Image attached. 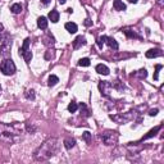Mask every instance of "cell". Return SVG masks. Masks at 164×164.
I'll return each mask as SVG.
<instances>
[{
  "label": "cell",
  "mask_w": 164,
  "mask_h": 164,
  "mask_svg": "<svg viewBox=\"0 0 164 164\" xmlns=\"http://www.w3.org/2000/svg\"><path fill=\"white\" fill-rule=\"evenodd\" d=\"M82 139L85 140V141H87V142H90V140H91V133H90L89 131L83 132V135H82Z\"/></svg>",
  "instance_id": "26"
},
{
  "label": "cell",
  "mask_w": 164,
  "mask_h": 164,
  "mask_svg": "<svg viewBox=\"0 0 164 164\" xmlns=\"http://www.w3.org/2000/svg\"><path fill=\"white\" fill-rule=\"evenodd\" d=\"M49 19L53 23H57L58 21H59V13H58L57 10H51L49 13Z\"/></svg>",
  "instance_id": "17"
},
{
  "label": "cell",
  "mask_w": 164,
  "mask_h": 164,
  "mask_svg": "<svg viewBox=\"0 0 164 164\" xmlns=\"http://www.w3.org/2000/svg\"><path fill=\"white\" fill-rule=\"evenodd\" d=\"M37 26L38 28H41V30H46L47 27V19L45 17H40L37 19Z\"/></svg>",
  "instance_id": "15"
},
{
  "label": "cell",
  "mask_w": 164,
  "mask_h": 164,
  "mask_svg": "<svg viewBox=\"0 0 164 164\" xmlns=\"http://www.w3.org/2000/svg\"><path fill=\"white\" fill-rule=\"evenodd\" d=\"M22 131L18 130L17 126L13 124H4L0 123V140L6 144H14L17 142L21 137Z\"/></svg>",
  "instance_id": "2"
},
{
  "label": "cell",
  "mask_w": 164,
  "mask_h": 164,
  "mask_svg": "<svg viewBox=\"0 0 164 164\" xmlns=\"http://www.w3.org/2000/svg\"><path fill=\"white\" fill-rule=\"evenodd\" d=\"M75 145H76L75 139H66V140H64V146H66V149H67V150L72 149V147L75 146Z\"/></svg>",
  "instance_id": "18"
},
{
  "label": "cell",
  "mask_w": 164,
  "mask_h": 164,
  "mask_svg": "<svg viewBox=\"0 0 164 164\" xmlns=\"http://www.w3.org/2000/svg\"><path fill=\"white\" fill-rule=\"evenodd\" d=\"M137 76L140 77V78H145V77L147 76V72H146V69L144 68V69H140L139 72H137Z\"/></svg>",
  "instance_id": "27"
},
{
  "label": "cell",
  "mask_w": 164,
  "mask_h": 164,
  "mask_svg": "<svg viewBox=\"0 0 164 164\" xmlns=\"http://www.w3.org/2000/svg\"><path fill=\"white\" fill-rule=\"evenodd\" d=\"M58 82H59V78H58V77H57L55 75H51V76L49 77V81H47V85H49L50 87H51V86H55Z\"/></svg>",
  "instance_id": "20"
},
{
  "label": "cell",
  "mask_w": 164,
  "mask_h": 164,
  "mask_svg": "<svg viewBox=\"0 0 164 164\" xmlns=\"http://www.w3.org/2000/svg\"><path fill=\"white\" fill-rule=\"evenodd\" d=\"M83 45H86V38L83 36L76 37V40L73 41V47H75V49H78V47L83 46Z\"/></svg>",
  "instance_id": "11"
},
{
  "label": "cell",
  "mask_w": 164,
  "mask_h": 164,
  "mask_svg": "<svg viewBox=\"0 0 164 164\" xmlns=\"http://www.w3.org/2000/svg\"><path fill=\"white\" fill-rule=\"evenodd\" d=\"M58 1H59L60 4H66V1H67V0H58Z\"/></svg>",
  "instance_id": "34"
},
{
  "label": "cell",
  "mask_w": 164,
  "mask_h": 164,
  "mask_svg": "<svg viewBox=\"0 0 164 164\" xmlns=\"http://www.w3.org/2000/svg\"><path fill=\"white\" fill-rule=\"evenodd\" d=\"M90 24H91V21H90V19L87 18V19L85 21V26H90Z\"/></svg>",
  "instance_id": "31"
},
{
  "label": "cell",
  "mask_w": 164,
  "mask_h": 164,
  "mask_svg": "<svg viewBox=\"0 0 164 164\" xmlns=\"http://www.w3.org/2000/svg\"><path fill=\"white\" fill-rule=\"evenodd\" d=\"M113 6L115 10L118 12H122V10H126V4H123L122 0H114L113 1Z\"/></svg>",
  "instance_id": "13"
},
{
  "label": "cell",
  "mask_w": 164,
  "mask_h": 164,
  "mask_svg": "<svg viewBox=\"0 0 164 164\" xmlns=\"http://www.w3.org/2000/svg\"><path fill=\"white\" fill-rule=\"evenodd\" d=\"M66 30L68 31L69 33H76L78 27H77V24L73 23V22H68V23H66Z\"/></svg>",
  "instance_id": "14"
},
{
  "label": "cell",
  "mask_w": 164,
  "mask_h": 164,
  "mask_svg": "<svg viewBox=\"0 0 164 164\" xmlns=\"http://www.w3.org/2000/svg\"><path fill=\"white\" fill-rule=\"evenodd\" d=\"M19 54L23 57V59L27 63L31 62L32 54H31V50H30V38H26V40L23 41V45H22V47L19 49Z\"/></svg>",
  "instance_id": "5"
},
{
  "label": "cell",
  "mask_w": 164,
  "mask_h": 164,
  "mask_svg": "<svg viewBox=\"0 0 164 164\" xmlns=\"http://www.w3.org/2000/svg\"><path fill=\"white\" fill-rule=\"evenodd\" d=\"M128 1H130V3H132V4H136V3L139 1V0H128Z\"/></svg>",
  "instance_id": "33"
},
{
  "label": "cell",
  "mask_w": 164,
  "mask_h": 164,
  "mask_svg": "<svg viewBox=\"0 0 164 164\" xmlns=\"http://www.w3.org/2000/svg\"><path fill=\"white\" fill-rule=\"evenodd\" d=\"M41 3H43V4H45V5H47L50 3V0H41Z\"/></svg>",
  "instance_id": "32"
},
{
  "label": "cell",
  "mask_w": 164,
  "mask_h": 164,
  "mask_svg": "<svg viewBox=\"0 0 164 164\" xmlns=\"http://www.w3.org/2000/svg\"><path fill=\"white\" fill-rule=\"evenodd\" d=\"M162 68H163V66H162V64H158V66L155 67V72H154V80H155V81L159 78V77H158V73H159V70L162 69Z\"/></svg>",
  "instance_id": "25"
},
{
  "label": "cell",
  "mask_w": 164,
  "mask_h": 164,
  "mask_svg": "<svg viewBox=\"0 0 164 164\" xmlns=\"http://www.w3.org/2000/svg\"><path fill=\"white\" fill-rule=\"evenodd\" d=\"M101 140H103V142L108 146L114 145L118 140V133L115 132V131H105V132L101 135Z\"/></svg>",
  "instance_id": "4"
},
{
  "label": "cell",
  "mask_w": 164,
  "mask_h": 164,
  "mask_svg": "<svg viewBox=\"0 0 164 164\" xmlns=\"http://www.w3.org/2000/svg\"><path fill=\"white\" fill-rule=\"evenodd\" d=\"M26 98H27V99H32V100H33V99H35V92H33V90H28V91L26 92Z\"/></svg>",
  "instance_id": "28"
},
{
  "label": "cell",
  "mask_w": 164,
  "mask_h": 164,
  "mask_svg": "<svg viewBox=\"0 0 164 164\" xmlns=\"http://www.w3.org/2000/svg\"><path fill=\"white\" fill-rule=\"evenodd\" d=\"M0 92H1V87H0Z\"/></svg>",
  "instance_id": "35"
},
{
  "label": "cell",
  "mask_w": 164,
  "mask_h": 164,
  "mask_svg": "<svg viewBox=\"0 0 164 164\" xmlns=\"http://www.w3.org/2000/svg\"><path fill=\"white\" fill-rule=\"evenodd\" d=\"M96 72H98L99 75L108 76L109 75V68L107 66H104V64H98V66H96Z\"/></svg>",
  "instance_id": "12"
},
{
  "label": "cell",
  "mask_w": 164,
  "mask_h": 164,
  "mask_svg": "<svg viewBox=\"0 0 164 164\" xmlns=\"http://www.w3.org/2000/svg\"><path fill=\"white\" fill-rule=\"evenodd\" d=\"M77 108H78V105H77V103H75V101L69 103V105H68V110L70 112V113H75V112L77 110Z\"/></svg>",
  "instance_id": "23"
},
{
  "label": "cell",
  "mask_w": 164,
  "mask_h": 164,
  "mask_svg": "<svg viewBox=\"0 0 164 164\" xmlns=\"http://www.w3.org/2000/svg\"><path fill=\"white\" fill-rule=\"evenodd\" d=\"M0 69H1V72L4 73L5 76H10V75H14L17 68H15L14 62L8 58V59H4L0 63Z\"/></svg>",
  "instance_id": "3"
},
{
  "label": "cell",
  "mask_w": 164,
  "mask_h": 164,
  "mask_svg": "<svg viewBox=\"0 0 164 164\" xmlns=\"http://www.w3.org/2000/svg\"><path fill=\"white\" fill-rule=\"evenodd\" d=\"M58 146H59V144H58L57 139H50L45 141L43 145L35 151L33 158L38 162H45V160L50 159L51 156L55 155V153L58 151Z\"/></svg>",
  "instance_id": "1"
},
{
  "label": "cell",
  "mask_w": 164,
  "mask_h": 164,
  "mask_svg": "<svg viewBox=\"0 0 164 164\" xmlns=\"http://www.w3.org/2000/svg\"><path fill=\"white\" fill-rule=\"evenodd\" d=\"M104 43H107V44H108V46L110 47V49H113V50H117V49H118V43L114 40L113 37H108V36H105Z\"/></svg>",
  "instance_id": "10"
},
{
  "label": "cell",
  "mask_w": 164,
  "mask_h": 164,
  "mask_svg": "<svg viewBox=\"0 0 164 164\" xmlns=\"http://www.w3.org/2000/svg\"><path fill=\"white\" fill-rule=\"evenodd\" d=\"M160 128H162V126H158V127H155V128H154V130H151V131H150V132H149V133H147V135H145V136H144V137H142V139H141L140 141H144V140H147V139H150V137H153V136H155V135H156V132H158V131L160 130Z\"/></svg>",
  "instance_id": "16"
},
{
  "label": "cell",
  "mask_w": 164,
  "mask_h": 164,
  "mask_svg": "<svg viewBox=\"0 0 164 164\" xmlns=\"http://www.w3.org/2000/svg\"><path fill=\"white\" fill-rule=\"evenodd\" d=\"M10 10H12V13H14V14H18V13H21V12H22V5H21V4H18V3H15V4H13V5H12Z\"/></svg>",
  "instance_id": "21"
},
{
  "label": "cell",
  "mask_w": 164,
  "mask_h": 164,
  "mask_svg": "<svg viewBox=\"0 0 164 164\" xmlns=\"http://www.w3.org/2000/svg\"><path fill=\"white\" fill-rule=\"evenodd\" d=\"M78 66L81 67H89L90 66V59L89 58H82V59L78 60Z\"/></svg>",
  "instance_id": "22"
},
{
  "label": "cell",
  "mask_w": 164,
  "mask_h": 164,
  "mask_svg": "<svg viewBox=\"0 0 164 164\" xmlns=\"http://www.w3.org/2000/svg\"><path fill=\"white\" fill-rule=\"evenodd\" d=\"M110 119H113L114 122H117L118 124H123V123H127V122L131 119V115H123V114L110 115Z\"/></svg>",
  "instance_id": "7"
},
{
  "label": "cell",
  "mask_w": 164,
  "mask_h": 164,
  "mask_svg": "<svg viewBox=\"0 0 164 164\" xmlns=\"http://www.w3.org/2000/svg\"><path fill=\"white\" fill-rule=\"evenodd\" d=\"M3 30H4V27H3V24L0 23V40H1V33H3Z\"/></svg>",
  "instance_id": "30"
},
{
  "label": "cell",
  "mask_w": 164,
  "mask_h": 164,
  "mask_svg": "<svg viewBox=\"0 0 164 164\" xmlns=\"http://www.w3.org/2000/svg\"><path fill=\"white\" fill-rule=\"evenodd\" d=\"M123 32L127 35L128 37H131V38H132V37H133V38H140V36H139V35H137L135 31H131L130 28H124V30H123Z\"/></svg>",
  "instance_id": "19"
},
{
  "label": "cell",
  "mask_w": 164,
  "mask_h": 164,
  "mask_svg": "<svg viewBox=\"0 0 164 164\" xmlns=\"http://www.w3.org/2000/svg\"><path fill=\"white\" fill-rule=\"evenodd\" d=\"M10 43H8V41H5L4 44L0 45V58L3 57H8L9 54V49H10Z\"/></svg>",
  "instance_id": "8"
},
{
  "label": "cell",
  "mask_w": 164,
  "mask_h": 164,
  "mask_svg": "<svg viewBox=\"0 0 164 164\" xmlns=\"http://www.w3.org/2000/svg\"><path fill=\"white\" fill-rule=\"evenodd\" d=\"M80 108H81V115H83V117H89V110H87V108H86V105L81 104Z\"/></svg>",
  "instance_id": "24"
},
{
  "label": "cell",
  "mask_w": 164,
  "mask_h": 164,
  "mask_svg": "<svg viewBox=\"0 0 164 164\" xmlns=\"http://www.w3.org/2000/svg\"><path fill=\"white\" fill-rule=\"evenodd\" d=\"M112 87H113V85H112L110 82H108V81H103V82L99 83V89H100L101 94L105 95V96L109 95V91H110Z\"/></svg>",
  "instance_id": "6"
},
{
  "label": "cell",
  "mask_w": 164,
  "mask_h": 164,
  "mask_svg": "<svg viewBox=\"0 0 164 164\" xmlns=\"http://www.w3.org/2000/svg\"><path fill=\"white\" fill-rule=\"evenodd\" d=\"M146 58L151 59V58H156V57H162L163 55V51L160 49H150L149 51H146Z\"/></svg>",
  "instance_id": "9"
},
{
  "label": "cell",
  "mask_w": 164,
  "mask_h": 164,
  "mask_svg": "<svg viewBox=\"0 0 164 164\" xmlns=\"http://www.w3.org/2000/svg\"><path fill=\"white\" fill-rule=\"evenodd\" d=\"M158 112H159V109H151V110H150L149 112V115H151V117H154V115H156V114H158Z\"/></svg>",
  "instance_id": "29"
}]
</instances>
